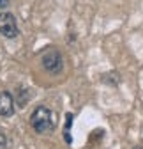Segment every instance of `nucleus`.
Instances as JSON below:
<instances>
[{
  "label": "nucleus",
  "mask_w": 143,
  "mask_h": 149,
  "mask_svg": "<svg viewBox=\"0 0 143 149\" xmlns=\"http://www.w3.org/2000/svg\"><path fill=\"white\" fill-rule=\"evenodd\" d=\"M30 124L34 128L35 133L39 135H48L55 130V117H53V112L44 107V105H39L37 108H34L32 116H30Z\"/></svg>",
  "instance_id": "f257e3e1"
},
{
  "label": "nucleus",
  "mask_w": 143,
  "mask_h": 149,
  "mask_svg": "<svg viewBox=\"0 0 143 149\" xmlns=\"http://www.w3.org/2000/svg\"><path fill=\"white\" fill-rule=\"evenodd\" d=\"M41 64L50 74H60L64 69V59L57 48H48L41 53Z\"/></svg>",
  "instance_id": "f03ea898"
},
{
  "label": "nucleus",
  "mask_w": 143,
  "mask_h": 149,
  "mask_svg": "<svg viewBox=\"0 0 143 149\" xmlns=\"http://www.w3.org/2000/svg\"><path fill=\"white\" fill-rule=\"evenodd\" d=\"M0 34L6 39H16L20 36V29H18L16 18L9 11H0Z\"/></svg>",
  "instance_id": "7ed1b4c3"
},
{
  "label": "nucleus",
  "mask_w": 143,
  "mask_h": 149,
  "mask_svg": "<svg viewBox=\"0 0 143 149\" xmlns=\"http://www.w3.org/2000/svg\"><path fill=\"white\" fill-rule=\"evenodd\" d=\"M14 114V100L11 92L2 91L0 92V117H11Z\"/></svg>",
  "instance_id": "20e7f679"
},
{
  "label": "nucleus",
  "mask_w": 143,
  "mask_h": 149,
  "mask_svg": "<svg viewBox=\"0 0 143 149\" xmlns=\"http://www.w3.org/2000/svg\"><path fill=\"white\" fill-rule=\"evenodd\" d=\"M73 117H74V116L71 114V112L65 116V132H64V139H65L67 144L73 142V139H71V126H73Z\"/></svg>",
  "instance_id": "39448f33"
},
{
  "label": "nucleus",
  "mask_w": 143,
  "mask_h": 149,
  "mask_svg": "<svg viewBox=\"0 0 143 149\" xmlns=\"http://www.w3.org/2000/svg\"><path fill=\"white\" fill-rule=\"evenodd\" d=\"M7 147V142H6V137H4V133L0 132V149H6Z\"/></svg>",
  "instance_id": "423d86ee"
},
{
  "label": "nucleus",
  "mask_w": 143,
  "mask_h": 149,
  "mask_svg": "<svg viewBox=\"0 0 143 149\" xmlns=\"http://www.w3.org/2000/svg\"><path fill=\"white\" fill-rule=\"evenodd\" d=\"M7 6H9V0H0V11H6Z\"/></svg>",
  "instance_id": "0eeeda50"
},
{
  "label": "nucleus",
  "mask_w": 143,
  "mask_h": 149,
  "mask_svg": "<svg viewBox=\"0 0 143 149\" xmlns=\"http://www.w3.org/2000/svg\"><path fill=\"white\" fill-rule=\"evenodd\" d=\"M134 149H143V147H134Z\"/></svg>",
  "instance_id": "6e6552de"
}]
</instances>
